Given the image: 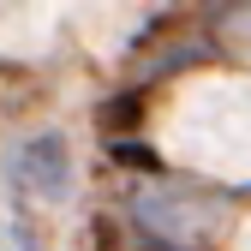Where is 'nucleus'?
<instances>
[{
	"label": "nucleus",
	"instance_id": "nucleus-1",
	"mask_svg": "<svg viewBox=\"0 0 251 251\" xmlns=\"http://www.w3.org/2000/svg\"><path fill=\"white\" fill-rule=\"evenodd\" d=\"M72 192V150L60 132H36V138H24L18 155H12V198H48L60 203Z\"/></svg>",
	"mask_w": 251,
	"mask_h": 251
}]
</instances>
